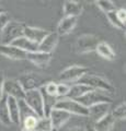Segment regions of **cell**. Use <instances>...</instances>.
<instances>
[{
	"instance_id": "7c38bea8",
	"label": "cell",
	"mask_w": 126,
	"mask_h": 131,
	"mask_svg": "<svg viewBox=\"0 0 126 131\" xmlns=\"http://www.w3.org/2000/svg\"><path fill=\"white\" fill-rule=\"evenodd\" d=\"M59 40V35L56 32H48L47 35L38 44V50L52 54V51L56 48Z\"/></svg>"
},
{
	"instance_id": "d6a6232c",
	"label": "cell",
	"mask_w": 126,
	"mask_h": 131,
	"mask_svg": "<svg viewBox=\"0 0 126 131\" xmlns=\"http://www.w3.org/2000/svg\"><path fill=\"white\" fill-rule=\"evenodd\" d=\"M9 21H10V19H9V16H8V14L6 13V12L0 13V34H1L2 30L5 28V26L7 25Z\"/></svg>"
},
{
	"instance_id": "44dd1931",
	"label": "cell",
	"mask_w": 126,
	"mask_h": 131,
	"mask_svg": "<svg viewBox=\"0 0 126 131\" xmlns=\"http://www.w3.org/2000/svg\"><path fill=\"white\" fill-rule=\"evenodd\" d=\"M44 86V85H43ZM40 88V92L42 94V97H43V106H44V116L45 117H48V115H50V112L52 110L53 107H55V104L56 102H57L58 97L56 96H53V95H50V94H47L45 92V90L44 88Z\"/></svg>"
},
{
	"instance_id": "1f68e13d",
	"label": "cell",
	"mask_w": 126,
	"mask_h": 131,
	"mask_svg": "<svg viewBox=\"0 0 126 131\" xmlns=\"http://www.w3.org/2000/svg\"><path fill=\"white\" fill-rule=\"evenodd\" d=\"M44 90H45V92L47 94H50V95H53V96H56V91H57V83H55V82L53 81H50L47 82V83L44 85ZM57 97V96H56Z\"/></svg>"
},
{
	"instance_id": "4dcf8cb0",
	"label": "cell",
	"mask_w": 126,
	"mask_h": 131,
	"mask_svg": "<svg viewBox=\"0 0 126 131\" xmlns=\"http://www.w3.org/2000/svg\"><path fill=\"white\" fill-rule=\"evenodd\" d=\"M69 85L66 83H58L57 84V91H56V96L58 98H63V97H66L67 93L69 91Z\"/></svg>"
},
{
	"instance_id": "2e32d148",
	"label": "cell",
	"mask_w": 126,
	"mask_h": 131,
	"mask_svg": "<svg viewBox=\"0 0 126 131\" xmlns=\"http://www.w3.org/2000/svg\"><path fill=\"white\" fill-rule=\"evenodd\" d=\"M77 24V18L76 16H64V18L60 20V22L57 25V31L56 33L60 36V35H67L69 34L74 27Z\"/></svg>"
},
{
	"instance_id": "30bf717a",
	"label": "cell",
	"mask_w": 126,
	"mask_h": 131,
	"mask_svg": "<svg viewBox=\"0 0 126 131\" xmlns=\"http://www.w3.org/2000/svg\"><path fill=\"white\" fill-rule=\"evenodd\" d=\"M3 94L12 96L17 98V100H22L24 97V94H25V91L22 89L21 84L19 83L18 80L5 79V82H3Z\"/></svg>"
},
{
	"instance_id": "d6986e66",
	"label": "cell",
	"mask_w": 126,
	"mask_h": 131,
	"mask_svg": "<svg viewBox=\"0 0 126 131\" xmlns=\"http://www.w3.org/2000/svg\"><path fill=\"white\" fill-rule=\"evenodd\" d=\"M115 118L112 116L111 113H108L101 119L94 121V128L96 131H110L115 124Z\"/></svg>"
},
{
	"instance_id": "f1b7e54d",
	"label": "cell",
	"mask_w": 126,
	"mask_h": 131,
	"mask_svg": "<svg viewBox=\"0 0 126 131\" xmlns=\"http://www.w3.org/2000/svg\"><path fill=\"white\" fill-rule=\"evenodd\" d=\"M112 116L115 118V119H120V120H124L126 117V103L123 102L121 103L117 107H115L114 109L111 112Z\"/></svg>"
},
{
	"instance_id": "52a82bcc",
	"label": "cell",
	"mask_w": 126,
	"mask_h": 131,
	"mask_svg": "<svg viewBox=\"0 0 126 131\" xmlns=\"http://www.w3.org/2000/svg\"><path fill=\"white\" fill-rule=\"evenodd\" d=\"M100 39L98 36L92 34H84L78 37L75 44V50L78 54H86L95 50V47Z\"/></svg>"
},
{
	"instance_id": "484cf974",
	"label": "cell",
	"mask_w": 126,
	"mask_h": 131,
	"mask_svg": "<svg viewBox=\"0 0 126 131\" xmlns=\"http://www.w3.org/2000/svg\"><path fill=\"white\" fill-rule=\"evenodd\" d=\"M53 130L51 119L48 117H38L33 131H51Z\"/></svg>"
},
{
	"instance_id": "8992f818",
	"label": "cell",
	"mask_w": 126,
	"mask_h": 131,
	"mask_svg": "<svg viewBox=\"0 0 126 131\" xmlns=\"http://www.w3.org/2000/svg\"><path fill=\"white\" fill-rule=\"evenodd\" d=\"M24 26L20 22L9 21L1 32V44H11L12 40L22 36Z\"/></svg>"
},
{
	"instance_id": "8d00e7d4",
	"label": "cell",
	"mask_w": 126,
	"mask_h": 131,
	"mask_svg": "<svg viewBox=\"0 0 126 131\" xmlns=\"http://www.w3.org/2000/svg\"><path fill=\"white\" fill-rule=\"evenodd\" d=\"M86 2H88V3H93V2H95L96 0H84Z\"/></svg>"
},
{
	"instance_id": "83f0119b",
	"label": "cell",
	"mask_w": 126,
	"mask_h": 131,
	"mask_svg": "<svg viewBox=\"0 0 126 131\" xmlns=\"http://www.w3.org/2000/svg\"><path fill=\"white\" fill-rule=\"evenodd\" d=\"M115 10L110 11V12H108V13H105V14H106V18L109 19L110 23H111L113 26L120 28V30H125V24H123L119 20V18H117V15H116V11Z\"/></svg>"
},
{
	"instance_id": "ffe728a7",
	"label": "cell",
	"mask_w": 126,
	"mask_h": 131,
	"mask_svg": "<svg viewBox=\"0 0 126 131\" xmlns=\"http://www.w3.org/2000/svg\"><path fill=\"white\" fill-rule=\"evenodd\" d=\"M82 12V6L74 0H66L64 2V14L65 16H78Z\"/></svg>"
},
{
	"instance_id": "e0dca14e",
	"label": "cell",
	"mask_w": 126,
	"mask_h": 131,
	"mask_svg": "<svg viewBox=\"0 0 126 131\" xmlns=\"http://www.w3.org/2000/svg\"><path fill=\"white\" fill-rule=\"evenodd\" d=\"M11 45H13V46L22 49V50L26 51V52L38 50V44L32 42V40H30L29 38H26L24 35L20 36V37H18V38H15L14 40H12Z\"/></svg>"
},
{
	"instance_id": "cb8c5ba5",
	"label": "cell",
	"mask_w": 126,
	"mask_h": 131,
	"mask_svg": "<svg viewBox=\"0 0 126 131\" xmlns=\"http://www.w3.org/2000/svg\"><path fill=\"white\" fill-rule=\"evenodd\" d=\"M0 122L7 127L12 124L9 116V110H8L6 94H2V96L0 97Z\"/></svg>"
},
{
	"instance_id": "4fadbf2b",
	"label": "cell",
	"mask_w": 126,
	"mask_h": 131,
	"mask_svg": "<svg viewBox=\"0 0 126 131\" xmlns=\"http://www.w3.org/2000/svg\"><path fill=\"white\" fill-rule=\"evenodd\" d=\"M26 59L31 61L32 63H34L35 66H37V67H46L52 60V54L40 50L31 51L26 52Z\"/></svg>"
},
{
	"instance_id": "4316f807",
	"label": "cell",
	"mask_w": 126,
	"mask_h": 131,
	"mask_svg": "<svg viewBox=\"0 0 126 131\" xmlns=\"http://www.w3.org/2000/svg\"><path fill=\"white\" fill-rule=\"evenodd\" d=\"M37 116H29L25 117L24 119L21 121L22 125V130L23 131H33L35 128L36 121H37Z\"/></svg>"
},
{
	"instance_id": "5b68a950",
	"label": "cell",
	"mask_w": 126,
	"mask_h": 131,
	"mask_svg": "<svg viewBox=\"0 0 126 131\" xmlns=\"http://www.w3.org/2000/svg\"><path fill=\"white\" fill-rule=\"evenodd\" d=\"M24 102L29 105V107L36 114L37 117H44V106L43 97L40 90H30L25 91L23 97Z\"/></svg>"
},
{
	"instance_id": "7402d4cb",
	"label": "cell",
	"mask_w": 126,
	"mask_h": 131,
	"mask_svg": "<svg viewBox=\"0 0 126 131\" xmlns=\"http://www.w3.org/2000/svg\"><path fill=\"white\" fill-rule=\"evenodd\" d=\"M95 51L100 57H102V58L106 59V60H114L115 59V52L113 50V48L105 42L98 43L96 47H95Z\"/></svg>"
},
{
	"instance_id": "9c48e42d",
	"label": "cell",
	"mask_w": 126,
	"mask_h": 131,
	"mask_svg": "<svg viewBox=\"0 0 126 131\" xmlns=\"http://www.w3.org/2000/svg\"><path fill=\"white\" fill-rule=\"evenodd\" d=\"M70 116H71V114H69L66 110L53 107L52 110L50 112V115H48V118L51 119L53 129L58 130L69 120Z\"/></svg>"
},
{
	"instance_id": "8fae6325",
	"label": "cell",
	"mask_w": 126,
	"mask_h": 131,
	"mask_svg": "<svg viewBox=\"0 0 126 131\" xmlns=\"http://www.w3.org/2000/svg\"><path fill=\"white\" fill-rule=\"evenodd\" d=\"M0 55L13 60L26 59V51L15 47L11 44H0Z\"/></svg>"
},
{
	"instance_id": "e575fe53",
	"label": "cell",
	"mask_w": 126,
	"mask_h": 131,
	"mask_svg": "<svg viewBox=\"0 0 126 131\" xmlns=\"http://www.w3.org/2000/svg\"><path fill=\"white\" fill-rule=\"evenodd\" d=\"M3 82H5V74H3V72L0 71V97L3 94Z\"/></svg>"
},
{
	"instance_id": "7a4b0ae2",
	"label": "cell",
	"mask_w": 126,
	"mask_h": 131,
	"mask_svg": "<svg viewBox=\"0 0 126 131\" xmlns=\"http://www.w3.org/2000/svg\"><path fill=\"white\" fill-rule=\"evenodd\" d=\"M55 107L64 109L69 114H74V115H77V116L88 117L89 115L88 107L80 104L77 100H72V98H68V97L58 98L55 104Z\"/></svg>"
},
{
	"instance_id": "f546056e",
	"label": "cell",
	"mask_w": 126,
	"mask_h": 131,
	"mask_svg": "<svg viewBox=\"0 0 126 131\" xmlns=\"http://www.w3.org/2000/svg\"><path fill=\"white\" fill-rule=\"evenodd\" d=\"M95 3L101 10H102L103 12H105V13L115 10V6L111 0H96Z\"/></svg>"
},
{
	"instance_id": "9a60e30c",
	"label": "cell",
	"mask_w": 126,
	"mask_h": 131,
	"mask_svg": "<svg viewBox=\"0 0 126 131\" xmlns=\"http://www.w3.org/2000/svg\"><path fill=\"white\" fill-rule=\"evenodd\" d=\"M47 33L48 32L43 30V28L33 27V26H24L23 28V35L36 44H40L42 42V39L47 35Z\"/></svg>"
},
{
	"instance_id": "f35d334b",
	"label": "cell",
	"mask_w": 126,
	"mask_h": 131,
	"mask_svg": "<svg viewBox=\"0 0 126 131\" xmlns=\"http://www.w3.org/2000/svg\"><path fill=\"white\" fill-rule=\"evenodd\" d=\"M23 131V130H22ZM51 131H57V130H56V129H53V130H51Z\"/></svg>"
},
{
	"instance_id": "ac0fdd59",
	"label": "cell",
	"mask_w": 126,
	"mask_h": 131,
	"mask_svg": "<svg viewBox=\"0 0 126 131\" xmlns=\"http://www.w3.org/2000/svg\"><path fill=\"white\" fill-rule=\"evenodd\" d=\"M7 105H8V110H9L11 122L15 125H20V113H19L18 100L12 96L7 95Z\"/></svg>"
},
{
	"instance_id": "6da1fadb",
	"label": "cell",
	"mask_w": 126,
	"mask_h": 131,
	"mask_svg": "<svg viewBox=\"0 0 126 131\" xmlns=\"http://www.w3.org/2000/svg\"><path fill=\"white\" fill-rule=\"evenodd\" d=\"M18 81L24 91H30V90H38L52 80L48 77L41 75L35 72H30L24 73L21 77H19Z\"/></svg>"
},
{
	"instance_id": "836d02e7",
	"label": "cell",
	"mask_w": 126,
	"mask_h": 131,
	"mask_svg": "<svg viewBox=\"0 0 126 131\" xmlns=\"http://www.w3.org/2000/svg\"><path fill=\"white\" fill-rule=\"evenodd\" d=\"M115 11H116V15H117V18H119V20L123 24H125V21H126V10L124 9V8H121V9L115 10Z\"/></svg>"
},
{
	"instance_id": "603a6c76",
	"label": "cell",
	"mask_w": 126,
	"mask_h": 131,
	"mask_svg": "<svg viewBox=\"0 0 126 131\" xmlns=\"http://www.w3.org/2000/svg\"><path fill=\"white\" fill-rule=\"evenodd\" d=\"M90 90H92L90 86H88V85L83 84V83H77V84H74L72 86L69 88V91L67 93L66 97L68 98H72V100H77V98H79L80 96H82L84 93L89 92Z\"/></svg>"
},
{
	"instance_id": "d4e9b609",
	"label": "cell",
	"mask_w": 126,
	"mask_h": 131,
	"mask_svg": "<svg viewBox=\"0 0 126 131\" xmlns=\"http://www.w3.org/2000/svg\"><path fill=\"white\" fill-rule=\"evenodd\" d=\"M18 104H19V113H20V124L25 117L36 116V114L29 107V105L24 102L23 98L22 100H18Z\"/></svg>"
},
{
	"instance_id": "277c9868",
	"label": "cell",
	"mask_w": 126,
	"mask_h": 131,
	"mask_svg": "<svg viewBox=\"0 0 126 131\" xmlns=\"http://www.w3.org/2000/svg\"><path fill=\"white\" fill-rule=\"evenodd\" d=\"M77 101L83 106H86V107H89V106L94 105L96 103H102V102L112 103V98L109 95H106V92L101 91V90H94V89L84 93L82 96L77 98Z\"/></svg>"
},
{
	"instance_id": "74e56055",
	"label": "cell",
	"mask_w": 126,
	"mask_h": 131,
	"mask_svg": "<svg viewBox=\"0 0 126 131\" xmlns=\"http://www.w3.org/2000/svg\"><path fill=\"white\" fill-rule=\"evenodd\" d=\"M2 12H5V10H3V8L0 7V13H2Z\"/></svg>"
},
{
	"instance_id": "ba28073f",
	"label": "cell",
	"mask_w": 126,
	"mask_h": 131,
	"mask_svg": "<svg viewBox=\"0 0 126 131\" xmlns=\"http://www.w3.org/2000/svg\"><path fill=\"white\" fill-rule=\"evenodd\" d=\"M89 72V68L83 66H71L60 72L59 80L62 82H77L83 74Z\"/></svg>"
},
{
	"instance_id": "5bb4252c",
	"label": "cell",
	"mask_w": 126,
	"mask_h": 131,
	"mask_svg": "<svg viewBox=\"0 0 126 131\" xmlns=\"http://www.w3.org/2000/svg\"><path fill=\"white\" fill-rule=\"evenodd\" d=\"M110 105L111 103H105V102H102V103H96L94 105H91L88 107V112L89 115L94 121L101 119L103 116H105L109 110H110Z\"/></svg>"
},
{
	"instance_id": "3957f363",
	"label": "cell",
	"mask_w": 126,
	"mask_h": 131,
	"mask_svg": "<svg viewBox=\"0 0 126 131\" xmlns=\"http://www.w3.org/2000/svg\"><path fill=\"white\" fill-rule=\"evenodd\" d=\"M77 82L83 83L94 90H101V91H105L109 93H112L114 91V86H113L106 79H104V78L100 77V75L89 74V72H87L86 74H83Z\"/></svg>"
},
{
	"instance_id": "d590c367",
	"label": "cell",
	"mask_w": 126,
	"mask_h": 131,
	"mask_svg": "<svg viewBox=\"0 0 126 131\" xmlns=\"http://www.w3.org/2000/svg\"><path fill=\"white\" fill-rule=\"evenodd\" d=\"M86 131H96L94 126H91V125H87L86 127Z\"/></svg>"
}]
</instances>
